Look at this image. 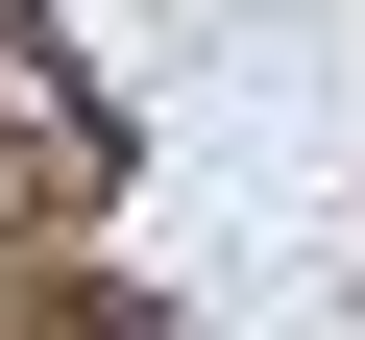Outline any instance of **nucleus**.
Wrapping results in <instances>:
<instances>
[{
    "instance_id": "f257e3e1",
    "label": "nucleus",
    "mask_w": 365,
    "mask_h": 340,
    "mask_svg": "<svg viewBox=\"0 0 365 340\" xmlns=\"http://www.w3.org/2000/svg\"><path fill=\"white\" fill-rule=\"evenodd\" d=\"M122 219V97L49 73V25L0 0V243H98Z\"/></svg>"
}]
</instances>
